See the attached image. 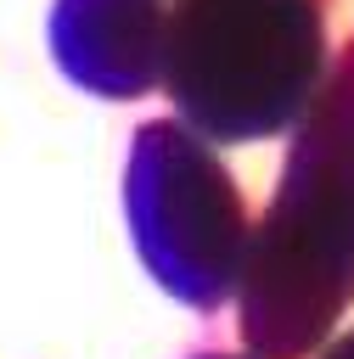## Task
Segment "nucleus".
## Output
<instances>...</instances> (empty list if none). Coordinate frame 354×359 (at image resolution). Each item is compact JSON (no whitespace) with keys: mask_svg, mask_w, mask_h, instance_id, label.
<instances>
[{"mask_svg":"<svg viewBox=\"0 0 354 359\" xmlns=\"http://www.w3.org/2000/svg\"><path fill=\"white\" fill-rule=\"evenodd\" d=\"M202 359H242V353H202Z\"/></svg>","mask_w":354,"mask_h":359,"instance_id":"obj_6","label":"nucleus"},{"mask_svg":"<svg viewBox=\"0 0 354 359\" xmlns=\"http://www.w3.org/2000/svg\"><path fill=\"white\" fill-rule=\"evenodd\" d=\"M236 303L258 359H309L354 303V45L292 123L281 185L247 236Z\"/></svg>","mask_w":354,"mask_h":359,"instance_id":"obj_1","label":"nucleus"},{"mask_svg":"<svg viewBox=\"0 0 354 359\" xmlns=\"http://www.w3.org/2000/svg\"><path fill=\"white\" fill-rule=\"evenodd\" d=\"M163 17L157 0H56L51 56L79 90L135 101L163 79Z\"/></svg>","mask_w":354,"mask_h":359,"instance_id":"obj_4","label":"nucleus"},{"mask_svg":"<svg viewBox=\"0 0 354 359\" xmlns=\"http://www.w3.org/2000/svg\"><path fill=\"white\" fill-rule=\"evenodd\" d=\"M315 359H354V331H343V337H332L326 348H315Z\"/></svg>","mask_w":354,"mask_h":359,"instance_id":"obj_5","label":"nucleus"},{"mask_svg":"<svg viewBox=\"0 0 354 359\" xmlns=\"http://www.w3.org/2000/svg\"><path fill=\"white\" fill-rule=\"evenodd\" d=\"M326 67V0H174L163 17L157 90L202 140L287 135Z\"/></svg>","mask_w":354,"mask_h":359,"instance_id":"obj_2","label":"nucleus"},{"mask_svg":"<svg viewBox=\"0 0 354 359\" xmlns=\"http://www.w3.org/2000/svg\"><path fill=\"white\" fill-rule=\"evenodd\" d=\"M124 213L135 252L163 292L191 309H219L236 297L253 219L214 140L180 118L140 123L124 168Z\"/></svg>","mask_w":354,"mask_h":359,"instance_id":"obj_3","label":"nucleus"}]
</instances>
